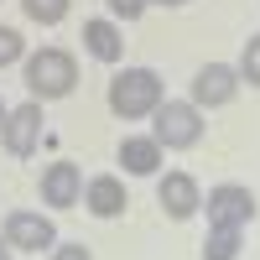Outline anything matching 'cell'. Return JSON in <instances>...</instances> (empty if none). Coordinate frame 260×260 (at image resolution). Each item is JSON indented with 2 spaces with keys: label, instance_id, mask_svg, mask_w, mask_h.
I'll return each instance as SVG.
<instances>
[{
  "label": "cell",
  "instance_id": "cell-1",
  "mask_svg": "<svg viewBox=\"0 0 260 260\" xmlns=\"http://www.w3.org/2000/svg\"><path fill=\"white\" fill-rule=\"evenodd\" d=\"M151 136L161 151H192L203 141V110L192 99H161L151 110Z\"/></svg>",
  "mask_w": 260,
  "mask_h": 260
},
{
  "label": "cell",
  "instance_id": "cell-2",
  "mask_svg": "<svg viewBox=\"0 0 260 260\" xmlns=\"http://www.w3.org/2000/svg\"><path fill=\"white\" fill-rule=\"evenodd\" d=\"M161 99H167V94H161L156 68H125V73L110 78V110H115L120 120H146Z\"/></svg>",
  "mask_w": 260,
  "mask_h": 260
},
{
  "label": "cell",
  "instance_id": "cell-3",
  "mask_svg": "<svg viewBox=\"0 0 260 260\" xmlns=\"http://www.w3.org/2000/svg\"><path fill=\"white\" fill-rule=\"evenodd\" d=\"M73 83H78V62H73V52L42 47V52L26 57V89H31V99H68Z\"/></svg>",
  "mask_w": 260,
  "mask_h": 260
},
{
  "label": "cell",
  "instance_id": "cell-4",
  "mask_svg": "<svg viewBox=\"0 0 260 260\" xmlns=\"http://www.w3.org/2000/svg\"><path fill=\"white\" fill-rule=\"evenodd\" d=\"M208 229H245L255 219V192L245 182H219V187H208Z\"/></svg>",
  "mask_w": 260,
  "mask_h": 260
},
{
  "label": "cell",
  "instance_id": "cell-5",
  "mask_svg": "<svg viewBox=\"0 0 260 260\" xmlns=\"http://www.w3.org/2000/svg\"><path fill=\"white\" fill-rule=\"evenodd\" d=\"M42 104L37 99H26V104H16V110H6V125H0V146L11 151L16 161H26V156H37V146H42Z\"/></svg>",
  "mask_w": 260,
  "mask_h": 260
},
{
  "label": "cell",
  "instance_id": "cell-6",
  "mask_svg": "<svg viewBox=\"0 0 260 260\" xmlns=\"http://www.w3.org/2000/svg\"><path fill=\"white\" fill-rule=\"evenodd\" d=\"M6 245H11V250H31V255H42V250L57 245V229H52L47 213L16 208V213H6Z\"/></svg>",
  "mask_w": 260,
  "mask_h": 260
},
{
  "label": "cell",
  "instance_id": "cell-7",
  "mask_svg": "<svg viewBox=\"0 0 260 260\" xmlns=\"http://www.w3.org/2000/svg\"><path fill=\"white\" fill-rule=\"evenodd\" d=\"M156 203L167 208V219H192V213L203 208V187H198V177L192 172H167V177L156 182Z\"/></svg>",
  "mask_w": 260,
  "mask_h": 260
},
{
  "label": "cell",
  "instance_id": "cell-8",
  "mask_svg": "<svg viewBox=\"0 0 260 260\" xmlns=\"http://www.w3.org/2000/svg\"><path fill=\"white\" fill-rule=\"evenodd\" d=\"M234 94H240V68H229V62H208V68H198V78H192V104H198V110H219Z\"/></svg>",
  "mask_w": 260,
  "mask_h": 260
},
{
  "label": "cell",
  "instance_id": "cell-9",
  "mask_svg": "<svg viewBox=\"0 0 260 260\" xmlns=\"http://www.w3.org/2000/svg\"><path fill=\"white\" fill-rule=\"evenodd\" d=\"M42 203H47V208H73V203H83V172H78L73 161L42 167Z\"/></svg>",
  "mask_w": 260,
  "mask_h": 260
},
{
  "label": "cell",
  "instance_id": "cell-10",
  "mask_svg": "<svg viewBox=\"0 0 260 260\" xmlns=\"http://www.w3.org/2000/svg\"><path fill=\"white\" fill-rule=\"evenodd\" d=\"M83 208H89L94 219H120V213L130 208L125 182L115 177V172H99V177H89V182H83Z\"/></svg>",
  "mask_w": 260,
  "mask_h": 260
},
{
  "label": "cell",
  "instance_id": "cell-11",
  "mask_svg": "<svg viewBox=\"0 0 260 260\" xmlns=\"http://www.w3.org/2000/svg\"><path fill=\"white\" fill-rule=\"evenodd\" d=\"M83 52H89L94 62H120V57H125V31H120V21H110V16L83 21Z\"/></svg>",
  "mask_w": 260,
  "mask_h": 260
},
{
  "label": "cell",
  "instance_id": "cell-12",
  "mask_svg": "<svg viewBox=\"0 0 260 260\" xmlns=\"http://www.w3.org/2000/svg\"><path fill=\"white\" fill-rule=\"evenodd\" d=\"M120 167L130 172V177H151V172L161 167L156 136H125V141H120Z\"/></svg>",
  "mask_w": 260,
  "mask_h": 260
},
{
  "label": "cell",
  "instance_id": "cell-13",
  "mask_svg": "<svg viewBox=\"0 0 260 260\" xmlns=\"http://www.w3.org/2000/svg\"><path fill=\"white\" fill-rule=\"evenodd\" d=\"M203 260H240V229H208Z\"/></svg>",
  "mask_w": 260,
  "mask_h": 260
},
{
  "label": "cell",
  "instance_id": "cell-14",
  "mask_svg": "<svg viewBox=\"0 0 260 260\" xmlns=\"http://www.w3.org/2000/svg\"><path fill=\"white\" fill-rule=\"evenodd\" d=\"M21 11H26L37 26H57V21L68 16V0H21Z\"/></svg>",
  "mask_w": 260,
  "mask_h": 260
},
{
  "label": "cell",
  "instance_id": "cell-15",
  "mask_svg": "<svg viewBox=\"0 0 260 260\" xmlns=\"http://www.w3.org/2000/svg\"><path fill=\"white\" fill-rule=\"evenodd\" d=\"M240 78L260 89V31H255V37L245 42V52H240Z\"/></svg>",
  "mask_w": 260,
  "mask_h": 260
},
{
  "label": "cell",
  "instance_id": "cell-16",
  "mask_svg": "<svg viewBox=\"0 0 260 260\" xmlns=\"http://www.w3.org/2000/svg\"><path fill=\"white\" fill-rule=\"evenodd\" d=\"M21 52H26V42H21V31L0 26V68H11V62H21Z\"/></svg>",
  "mask_w": 260,
  "mask_h": 260
},
{
  "label": "cell",
  "instance_id": "cell-17",
  "mask_svg": "<svg viewBox=\"0 0 260 260\" xmlns=\"http://www.w3.org/2000/svg\"><path fill=\"white\" fill-rule=\"evenodd\" d=\"M110 6V21H141L146 16V0H104Z\"/></svg>",
  "mask_w": 260,
  "mask_h": 260
},
{
  "label": "cell",
  "instance_id": "cell-18",
  "mask_svg": "<svg viewBox=\"0 0 260 260\" xmlns=\"http://www.w3.org/2000/svg\"><path fill=\"white\" fill-rule=\"evenodd\" d=\"M47 260H94V255H89V245H52Z\"/></svg>",
  "mask_w": 260,
  "mask_h": 260
},
{
  "label": "cell",
  "instance_id": "cell-19",
  "mask_svg": "<svg viewBox=\"0 0 260 260\" xmlns=\"http://www.w3.org/2000/svg\"><path fill=\"white\" fill-rule=\"evenodd\" d=\"M0 260H16V250L6 245V234H0Z\"/></svg>",
  "mask_w": 260,
  "mask_h": 260
},
{
  "label": "cell",
  "instance_id": "cell-20",
  "mask_svg": "<svg viewBox=\"0 0 260 260\" xmlns=\"http://www.w3.org/2000/svg\"><path fill=\"white\" fill-rule=\"evenodd\" d=\"M146 6H187V0H146Z\"/></svg>",
  "mask_w": 260,
  "mask_h": 260
},
{
  "label": "cell",
  "instance_id": "cell-21",
  "mask_svg": "<svg viewBox=\"0 0 260 260\" xmlns=\"http://www.w3.org/2000/svg\"><path fill=\"white\" fill-rule=\"evenodd\" d=\"M0 125H6V104H0Z\"/></svg>",
  "mask_w": 260,
  "mask_h": 260
}]
</instances>
